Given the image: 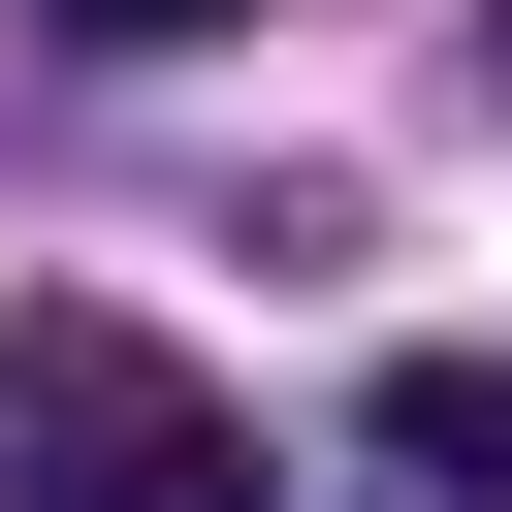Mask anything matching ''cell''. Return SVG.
I'll use <instances>...</instances> for the list:
<instances>
[{"instance_id": "1", "label": "cell", "mask_w": 512, "mask_h": 512, "mask_svg": "<svg viewBox=\"0 0 512 512\" xmlns=\"http://www.w3.org/2000/svg\"><path fill=\"white\" fill-rule=\"evenodd\" d=\"M0 512H256V416L160 320H0Z\"/></svg>"}, {"instance_id": "2", "label": "cell", "mask_w": 512, "mask_h": 512, "mask_svg": "<svg viewBox=\"0 0 512 512\" xmlns=\"http://www.w3.org/2000/svg\"><path fill=\"white\" fill-rule=\"evenodd\" d=\"M384 480H448V512H512V352H384Z\"/></svg>"}, {"instance_id": "3", "label": "cell", "mask_w": 512, "mask_h": 512, "mask_svg": "<svg viewBox=\"0 0 512 512\" xmlns=\"http://www.w3.org/2000/svg\"><path fill=\"white\" fill-rule=\"evenodd\" d=\"M32 32H96V64H160V32H256V0H32Z\"/></svg>"}]
</instances>
